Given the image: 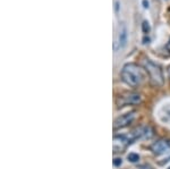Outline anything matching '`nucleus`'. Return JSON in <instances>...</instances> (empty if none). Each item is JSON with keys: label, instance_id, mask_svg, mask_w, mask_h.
<instances>
[{"label": "nucleus", "instance_id": "39448f33", "mask_svg": "<svg viewBox=\"0 0 170 169\" xmlns=\"http://www.w3.org/2000/svg\"><path fill=\"white\" fill-rule=\"evenodd\" d=\"M135 118V112H129L126 115L120 116L119 118H117L113 121V129H118V128H124V127L128 126Z\"/></svg>", "mask_w": 170, "mask_h": 169}, {"label": "nucleus", "instance_id": "423d86ee", "mask_svg": "<svg viewBox=\"0 0 170 169\" xmlns=\"http://www.w3.org/2000/svg\"><path fill=\"white\" fill-rule=\"evenodd\" d=\"M151 150L154 154L160 156L162 153L167 152L168 150H170V141H166V140H160L158 142L152 144Z\"/></svg>", "mask_w": 170, "mask_h": 169}, {"label": "nucleus", "instance_id": "f257e3e1", "mask_svg": "<svg viewBox=\"0 0 170 169\" xmlns=\"http://www.w3.org/2000/svg\"><path fill=\"white\" fill-rule=\"evenodd\" d=\"M121 78L130 86H138L144 81V72L136 64H126L121 70Z\"/></svg>", "mask_w": 170, "mask_h": 169}, {"label": "nucleus", "instance_id": "f03ea898", "mask_svg": "<svg viewBox=\"0 0 170 169\" xmlns=\"http://www.w3.org/2000/svg\"><path fill=\"white\" fill-rule=\"evenodd\" d=\"M144 67L146 73L149 74L151 83L154 86H162L163 83H164V77H163V73H162L160 66H158L157 64H154L152 60L145 59Z\"/></svg>", "mask_w": 170, "mask_h": 169}, {"label": "nucleus", "instance_id": "6e6552de", "mask_svg": "<svg viewBox=\"0 0 170 169\" xmlns=\"http://www.w3.org/2000/svg\"><path fill=\"white\" fill-rule=\"evenodd\" d=\"M134 135V138H141V137H143V138H150V137H152L153 136V131L152 128H150V127H140L137 131H136V133L133 134Z\"/></svg>", "mask_w": 170, "mask_h": 169}, {"label": "nucleus", "instance_id": "20e7f679", "mask_svg": "<svg viewBox=\"0 0 170 169\" xmlns=\"http://www.w3.org/2000/svg\"><path fill=\"white\" fill-rule=\"evenodd\" d=\"M132 143V140L127 138L124 135H116L113 136V152H121L127 148L128 144Z\"/></svg>", "mask_w": 170, "mask_h": 169}, {"label": "nucleus", "instance_id": "ddd939ff", "mask_svg": "<svg viewBox=\"0 0 170 169\" xmlns=\"http://www.w3.org/2000/svg\"><path fill=\"white\" fill-rule=\"evenodd\" d=\"M149 41H150V39H149V38H146V36L143 39V43H149Z\"/></svg>", "mask_w": 170, "mask_h": 169}, {"label": "nucleus", "instance_id": "f8f14e48", "mask_svg": "<svg viewBox=\"0 0 170 169\" xmlns=\"http://www.w3.org/2000/svg\"><path fill=\"white\" fill-rule=\"evenodd\" d=\"M143 7L144 8H149V1L147 0H143Z\"/></svg>", "mask_w": 170, "mask_h": 169}, {"label": "nucleus", "instance_id": "2eb2a0df", "mask_svg": "<svg viewBox=\"0 0 170 169\" xmlns=\"http://www.w3.org/2000/svg\"><path fill=\"white\" fill-rule=\"evenodd\" d=\"M168 75H169V78H170V67L168 68Z\"/></svg>", "mask_w": 170, "mask_h": 169}, {"label": "nucleus", "instance_id": "1a4fd4ad", "mask_svg": "<svg viewBox=\"0 0 170 169\" xmlns=\"http://www.w3.org/2000/svg\"><path fill=\"white\" fill-rule=\"evenodd\" d=\"M127 159L130 162H137V161L140 160V156L136 154V153H129L127 156Z\"/></svg>", "mask_w": 170, "mask_h": 169}, {"label": "nucleus", "instance_id": "9b49d317", "mask_svg": "<svg viewBox=\"0 0 170 169\" xmlns=\"http://www.w3.org/2000/svg\"><path fill=\"white\" fill-rule=\"evenodd\" d=\"M121 163H123V160H121V158H115V160H113V166H116V167H119Z\"/></svg>", "mask_w": 170, "mask_h": 169}, {"label": "nucleus", "instance_id": "0eeeda50", "mask_svg": "<svg viewBox=\"0 0 170 169\" xmlns=\"http://www.w3.org/2000/svg\"><path fill=\"white\" fill-rule=\"evenodd\" d=\"M126 41H127V28H126V26L123 24L121 27H120V30H119L118 40H117V42L115 44V49L118 50V49L124 48L125 44H126Z\"/></svg>", "mask_w": 170, "mask_h": 169}, {"label": "nucleus", "instance_id": "4468645a", "mask_svg": "<svg viewBox=\"0 0 170 169\" xmlns=\"http://www.w3.org/2000/svg\"><path fill=\"white\" fill-rule=\"evenodd\" d=\"M166 48H167V50L170 51V39H169V41H168V43H167V45H166Z\"/></svg>", "mask_w": 170, "mask_h": 169}, {"label": "nucleus", "instance_id": "7ed1b4c3", "mask_svg": "<svg viewBox=\"0 0 170 169\" xmlns=\"http://www.w3.org/2000/svg\"><path fill=\"white\" fill-rule=\"evenodd\" d=\"M142 102V97L138 93H127L121 97H119L117 103L119 107L127 106V104H138Z\"/></svg>", "mask_w": 170, "mask_h": 169}, {"label": "nucleus", "instance_id": "9d476101", "mask_svg": "<svg viewBox=\"0 0 170 169\" xmlns=\"http://www.w3.org/2000/svg\"><path fill=\"white\" fill-rule=\"evenodd\" d=\"M142 30H143V32H144L145 34H147L149 32H150L151 27H150V24H149L147 21H144V22L142 23Z\"/></svg>", "mask_w": 170, "mask_h": 169}]
</instances>
